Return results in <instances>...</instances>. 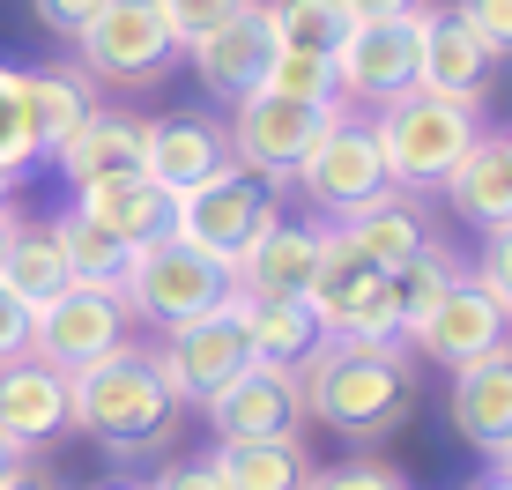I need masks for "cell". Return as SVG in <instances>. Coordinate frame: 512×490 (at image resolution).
Here are the masks:
<instances>
[{
    "label": "cell",
    "mask_w": 512,
    "mask_h": 490,
    "mask_svg": "<svg viewBox=\"0 0 512 490\" xmlns=\"http://www.w3.org/2000/svg\"><path fill=\"white\" fill-rule=\"evenodd\" d=\"M119 342H127L119 283H67L52 305L30 312V357H45L52 372H82V364L112 357Z\"/></svg>",
    "instance_id": "obj_8"
},
{
    "label": "cell",
    "mask_w": 512,
    "mask_h": 490,
    "mask_svg": "<svg viewBox=\"0 0 512 490\" xmlns=\"http://www.w3.org/2000/svg\"><path fill=\"white\" fill-rule=\"evenodd\" d=\"M38 127L23 104V67H0V171H30L38 164Z\"/></svg>",
    "instance_id": "obj_32"
},
{
    "label": "cell",
    "mask_w": 512,
    "mask_h": 490,
    "mask_svg": "<svg viewBox=\"0 0 512 490\" xmlns=\"http://www.w3.org/2000/svg\"><path fill=\"white\" fill-rule=\"evenodd\" d=\"M438 194L453 201V216L475 223V231H498L512 223V134H475L468 156L446 171Z\"/></svg>",
    "instance_id": "obj_21"
},
{
    "label": "cell",
    "mask_w": 512,
    "mask_h": 490,
    "mask_svg": "<svg viewBox=\"0 0 512 490\" xmlns=\"http://www.w3.org/2000/svg\"><path fill=\"white\" fill-rule=\"evenodd\" d=\"M223 164H231V142H223V127L201 119V112L149 119V134H141V171H149L156 186H171V194H193V186L216 179Z\"/></svg>",
    "instance_id": "obj_19"
},
{
    "label": "cell",
    "mask_w": 512,
    "mask_h": 490,
    "mask_svg": "<svg viewBox=\"0 0 512 490\" xmlns=\"http://www.w3.org/2000/svg\"><path fill=\"white\" fill-rule=\"evenodd\" d=\"M505 335H512V305H505V297L490 290L475 268H461V275H453V290L423 312L409 335H401V349H416V357L461 372V364H475L483 349H498Z\"/></svg>",
    "instance_id": "obj_10"
},
{
    "label": "cell",
    "mask_w": 512,
    "mask_h": 490,
    "mask_svg": "<svg viewBox=\"0 0 512 490\" xmlns=\"http://www.w3.org/2000/svg\"><path fill=\"white\" fill-rule=\"evenodd\" d=\"M149 364H156V379H164V394L179 401V409H201L216 387H231L245 364H253V342H245V327H238V305L171 327V335L149 349Z\"/></svg>",
    "instance_id": "obj_9"
},
{
    "label": "cell",
    "mask_w": 512,
    "mask_h": 490,
    "mask_svg": "<svg viewBox=\"0 0 512 490\" xmlns=\"http://www.w3.org/2000/svg\"><path fill=\"white\" fill-rule=\"evenodd\" d=\"M97 8H104V0H30V15H38L52 38H67V45H75L82 30L97 23Z\"/></svg>",
    "instance_id": "obj_37"
},
{
    "label": "cell",
    "mask_w": 512,
    "mask_h": 490,
    "mask_svg": "<svg viewBox=\"0 0 512 490\" xmlns=\"http://www.w3.org/2000/svg\"><path fill=\"white\" fill-rule=\"evenodd\" d=\"M0 490H52V483H38V476H15V483H0Z\"/></svg>",
    "instance_id": "obj_45"
},
{
    "label": "cell",
    "mask_w": 512,
    "mask_h": 490,
    "mask_svg": "<svg viewBox=\"0 0 512 490\" xmlns=\"http://www.w3.org/2000/svg\"><path fill=\"white\" fill-rule=\"evenodd\" d=\"M268 90L297 97V104H342V90H334V60H312V52H275Z\"/></svg>",
    "instance_id": "obj_33"
},
{
    "label": "cell",
    "mask_w": 512,
    "mask_h": 490,
    "mask_svg": "<svg viewBox=\"0 0 512 490\" xmlns=\"http://www.w3.org/2000/svg\"><path fill=\"white\" fill-rule=\"evenodd\" d=\"M334 231H342L349 245H357V253L372 260V268H401V260H409V253H416L423 238H431V231H423V216H416V208L401 201V194H379L372 208H357V216H342V223H334Z\"/></svg>",
    "instance_id": "obj_27"
},
{
    "label": "cell",
    "mask_w": 512,
    "mask_h": 490,
    "mask_svg": "<svg viewBox=\"0 0 512 490\" xmlns=\"http://www.w3.org/2000/svg\"><path fill=\"white\" fill-rule=\"evenodd\" d=\"M23 104H30V127H38V149L45 156L97 112L90 75H67V67H23Z\"/></svg>",
    "instance_id": "obj_26"
},
{
    "label": "cell",
    "mask_w": 512,
    "mask_h": 490,
    "mask_svg": "<svg viewBox=\"0 0 512 490\" xmlns=\"http://www.w3.org/2000/svg\"><path fill=\"white\" fill-rule=\"evenodd\" d=\"M305 305H312V320H320V335H349V342H401L394 283H386V268H372V260H364L342 231H327Z\"/></svg>",
    "instance_id": "obj_6"
},
{
    "label": "cell",
    "mask_w": 512,
    "mask_h": 490,
    "mask_svg": "<svg viewBox=\"0 0 512 490\" xmlns=\"http://www.w3.org/2000/svg\"><path fill=\"white\" fill-rule=\"evenodd\" d=\"M75 424L67 416V372H52L45 357H8L0 364V439L8 446H45Z\"/></svg>",
    "instance_id": "obj_18"
},
{
    "label": "cell",
    "mask_w": 512,
    "mask_h": 490,
    "mask_svg": "<svg viewBox=\"0 0 512 490\" xmlns=\"http://www.w3.org/2000/svg\"><path fill=\"white\" fill-rule=\"evenodd\" d=\"M357 23H394V15H416V0H342Z\"/></svg>",
    "instance_id": "obj_41"
},
{
    "label": "cell",
    "mask_w": 512,
    "mask_h": 490,
    "mask_svg": "<svg viewBox=\"0 0 512 490\" xmlns=\"http://www.w3.org/2000/svg\"><path fill=\"white\" fill-rule=\"evenodd\" d=\"M208 461H216L223 490H305L312 483L305 439H216Z\"/></svg>",
    "instance_id": "obj_25"
},
{
    "label": "cell",
    "mask_w": 512,
    "mask_h": 490,
    "mask_svg": "<svg viewBox=\"0 0 512 490\" xmlns=\"http://www.w3.org/2000/svg\"><path fill=\"white\" fill-rule=\"evenodd\" d=\"M104 490H141V483H104Z\"/></svg>",
    "instance_id": "obj_48"
},
{
    "label": "cell",
    "mask_w": 512,
    "mask_h": 490,
    "mask_svg": "<svg viewBox=\"0 0 512 490\" xmlns=\"http://www.w3.org/2000/svg\"><path fill=\"white\" fill-rule=\"evenodd\" d=\"M490 60H498V52L475 38V30H468L453 8H423V15H416V90L483 104Z\"/></svg>",
    "instance_id": "obj_16"
},
{
    "label": "cell",
    "mask_w": 512,
    "mask_h": 490,
    "mask_svg": "<svg viewBox=\"0 0 512 490\" xmlns=\"http://www.w3.org/2000/svg\"><path fill=\"white\" fill-rule=\"evenodd\" d=\"M67 416H75V431H90L104 453H119V461H127V453H156V446L171 439L179 401L164 394L149 349L119 342L112 357L67 372Z\"/></svg>",
    "instance_id": "obj_2"
},
{
    "label": "cell",
    "mask_w": 512,
    "mask_h": 490,
    "mask_svg": "<svg viewBox=\"0 0 512 490\" xmlns=\"http://www.w3.org/2000/svg\"><path fill=\"white\" fill-rule=\"evenodd\" d=\"M193 52V75H201V90L216 97V104H245V97H260L268 90V67H275V23H268V0H253L245 15H231L223 30H208L201 45H186Z\"/></svg>",
    "instance_id": "obj_14"
},
{
    "label": "cell",
    "mask_w": 512,
    "mask_h": 490,
    "mask_svg": "<svg viewBox=\"0 0 512 490\" xmlns=\"http://www.w3.org/2000/svg\"><path fill=\"white\" fill-rule=\"evenodd\" d=\"M8 194H15V171H0V216H8Z\"/></svg>",
    "instance_id": "obj_46"
},
{
    "label": "cell",
    "mask_w": 512,
    "mask_h": 490,
    "mask_svg": "<svg viewBox=\"0 0 512 490\" xmlns=\"http://www.w3.org/2000/svg\"><path fill=\"white\" fill-rule=\"evenodd\" d=\"M498 476H512V439L498 446Z\"/></svg>",
    "instance_id": "obj_47"
},
{
    "label": "cell",
    "mask_w": 512,
    "mask_h": 490,
    "mask_svg": "<svg viewBox=\"0 0 512 490\" xmlns=\"http://www.w3.org/2000/svg\"><path fill=\"white\" fill-rule=\"evenodd\" d=\"M8 238H15V208L0 216V260H8Z\"/></svg>",
    "instance_id": "obj_44"
},
{
    "label": "cell",
    "mask_w": 512,
    "mask_h": 490,
    "mask_svg": "<svg viewBox=\"0 0 512 490\" xmlns=\"http://www.w3.org/2000/svg\"><path fill=\"white\" fill-rule=\"evenodd\" d=\"M119 297H127V312H141L149 327H186V320H208V312H223L238 297V275L223 268L216 253H201V245L186 238H164V245H141L127 283H119Z\"/></svg>",
    "instance_id": "obj_4"
},
{
    "label": "cell",
    "mask_w": 512,
    "mask_h": 490,
    "mask_svg": "<svg viewBox=\"0 0 512 490\" xmlns=\"http://www.w3.org/2000/svg\"><path fill=\"white\" fill-rule=\"evenodd\" d=\"M75 216L104 223V231H112V238H127L134 253H141V245L179 238V194H171V186H156L149 171H127V179L75 186Z\"/></svg>",
    "instance_id": "obj_17"
},
{
    "label": "cell",
    "mask_w": 512,
    "mask_h": 490,
    "mask_svg": "<svg viewBox=\"0 0 512 490\" xmlns=\"http://www.w3.org/2000/svg\"><path fill=\"white\" fill-rule=\"evenodd\" d=\"M253 0H156V15H164V30H171V45H201L208 30H223L231 15H245Z\"/></svg>",
    "instance_id": "obj_34"
},
{
    "label": "cell",
    "mask_w": 512,
    "mask_h": 490,
    "mask_svg": "<svg viewBox=\"0 0 512 490\" xmlns=\"http://www.w3.org/2000/svg\"><path fill=\"white\" fill-rule=\"evenodd\" d=\"M297 394H305V416H327L342 439H386L409 416L416 372L401 342L320 335V349L297 364Z\"/></svg>",
    "instance_id": "obj_1"
},
{
    "label": "cell",
    "mask_w": 512,
    "mask_h": 490,
    "mask_svg": "<svg viewBox=\"0 0 512 490\" xmlns=\"http://www.w3.org/2000/svg\"><path fill=\"white\" fill-rule=\"evenodd\" d=\"M453 431L498 461V446L512 439V342L483 349L475 364L453 372Z\"/></svg>",
    "instance_id": "obj_20"
},
{
    "label": "cell",
    "mask_w": 512,
    "mask_h": 490,
    "mask_svg": "<svg viewBox=\"0 0 512 490\" xmlns=\"http://www.w3.org/2000/svg\"><path fill=\"white\" fill-rule=\"evenodd\" d=\"M416 15L349 30V45L334 52V90H342V104H372V112H379L386 97L416 90Z\"/></svg>",
    "instance_id": "obj_15"
},
{
    "label": "cell",
    "mask_w": 512,
    "mask_h": 490,
    "mask_svg": "<svg viewBox=\"0 0 512 490\" xmlns=\"http://www.w3.org/2000/svg\"><path fill=\"white\" fill-rule=\"evenodd\" d=\"M201 416L216 424V439H297L305 394H297L290 364H245L231 387H216L201 401Z\"/></svg>",
    "instance_id": "obj_13"
},
{
    "label": "cell",
    "mask_w": 512,
    "mask_h": 490,
    "mask_svg": "<svg viewBox=\"0 0 512 490\" xmlns=\"http://www.w3.org/2000/svg\"><path fill=\"white\" fill-rule=\"evenodd\" d=\"M483 134V112L468 97H431V90H401L379 104L372 142L386 156V179L394 194H431L446 186V171L468 156V142Z\"/></svg>",
    "instance_id": "obj_3"
},
{
    "label": "cell",
    "mask_w": 512,
    "mask_h": 490,
    "mask_svg": "<svg viewBox=\"0 0 512 490\" xmlns=\"http://www.w3.org/2000/svg\"><path fill=\"white\" fill-rule=\"evenodd\" d=\"M75 52H82V67H90L97 82H149V75L171 67L179 45H171L156 0H104L97 23L75 38Z\"/></svg>",
    "instance_id": "obj_12"
},
{
    "label": "cell",
    "mask_w": 512,
    "mask_h": 490,
    "mask_svg": "<svg viewBox=\"0 0 512 490\" xmlns=\"http://www.w3.org/2000/svg\"><path fill=\"white\" fill-rule=\"evenodd\" d=\"M15 476H30V468H23V446L0 439V483H15Z\"/></svg>",
    "instance_id": "obj_42"
},
{
    "label": "cell",
    "mask_w": 512,
    "mask_h": 490,
    "mask_svg": "<svg viewBox=\"0 0 512 490\" xmlns=\"http://www.w3.org/2000/svg\"><path fill=\"white\" fill-rule=\"evenodd\" d=\"M453 15H461L490 52H512V0H453Z\"/></svg>",
    "instance_id": "obj_36"
},
{
    "label": "cell",
    "mask_w": 512,
    "mask_h": 490,
    "mask_svg": "<svg viewBox=\"0 0 512 490\" xmlns=\"http://www.w3.org/2000/svg\"><path fill=\"white\" fill-rule=\"evenodd\" d=\"M268 223H282L275 186L253 179L245 164H223L216 179H201L193 194H179V238L201 245V253H216L231 275H238V260L260 245V231H268Z\"/></svg>",
    "instance_id": "obj_7"
},
{
    "label": "cell",
    "mask_w": 512,
    "mask_h": 490,
    "mask_svg": "<svg viewBox=\"0 0 512 490\" xmlns=\"http://www.w3.org/2000/svg\"><path fill=\"white\" fill-rule=\"evenodd\" d=\"M461 490H512V476H498V468H490V476H475V483H461Z\"/></svg>",
    "instance_id": "obj_43"
},
{
    "label": "cell",
    "mask_w": 512,
    "mask_h": 490,
    "mask_svg": "<svg viewBox=\"0 0 512 490\" xmlns=\"http://www.w3.org/2000/svg\"><path fill=\"white\" fill-rule=\"evenodd\" d=\"M349 104H297V97H245L231 104V127H223V142H231V164H245L253 179L268 186H290L297 171H305V156L334 134V119H342Z\"/></svg>",
    "instance_id": "obj_5"
},
{
    "label": "cell",
    "mask_w": 512,
    "mask_h": 490,
    "mask_svg": "<svg viewBox=\"0 0 512 490\" xmlns=\"http://www.w3.org/2000/svg\"><path fill=\"white\" fill-rule=\"evenodd\" d=\"M290 186H305V201L320 208V216H357V208H372L379 194H394V179H386V156L372 142V119H334V134L320 149L305 156V171H297Z\"/></svg>",
    "instance_id": "obj_11"
},
{
    "label": "cell",
    "mask_w": 512,
    "mask_h": 490,
    "mask_svg": "<svg viewBox=\"0 0 512 490\" xmlns=\"http://www.w3.org/2000/svg\"><path fill=\"white\" fill-rule=\"evenodd\" d=\"M45 231H52V245H60V260H67V275H75V283H127L134 245L112 238L104 223H90V216H75V208H67V216L45 223Z\"/></svg>",
    "instance_id": "obj_28"
},
{
    "label": "cell",
    "mask_w": 512,
    "mask_h": 490,
    "mask_svg": "<svg viewBox=\"0 0 512 490\" xmlns=\"http://www.w3.org/2000/svg\"><path fill=\"white\" fill-rule=\"evenodd\" d=\"M75 275H67V260H60V245H52V231H23L15 223V238H8V260H0V290L8 297H23L30 312L52 305Z\"/></svg>",
    "instance_id": "obj_30"
},
{
    "label": "cell",
    "mask_w": 512,
    "mask_h": 490,
    "mask_svg": "<svg viewBox=\"0 0 512 490\" xmlns=\"http://www.w3.org/2000/svg\"><path fill=\"white\" fill-rule=\"evenodd\" d=\"M320 245H327L320 223H268L260 245L238 260V290L245 297H305L312 268H320Z\"/></svg>",
    "instance_id": "obj_22"
},
{
    "label": "cell",
    "mask_w": 512,
    "mask_h": 490,
    "mask_svg": "<svg viewBox=\"0 0 512 490\" xmlns=\"http://www.w3.org/2000/svg\"><path fill=\"white\" fill-rule=\"evenodd\" d=\"M453 275H461V260H453L438 238H423L416 253L401 260V268H386V283H394V305H401V335H409V327L423 320V312H431L438 297L453 290Z\"/></svg>",
    "instance_id": "obj_31"
},
{
    "label": "cell",
    "mask_w": 512,
    "mask_h": 490,
    "mask_svg": "<svg viewBox=\"0 0 512 490\" xmlns=\"http://www.w3.org/2000/svg\"><path fill=\"white\" fill-rule=\"evenodd\" d=\"M475 275H483V283H490V290H498L505 305H512V223L483 231V268H475Z\"/></svg>",
    "instance_id": "obj_38"
},
{
    "label": "cell",
    "mask_w": 512,
    "mask_h": 490,
    "mask_svg": "<svg viewBox=\"0 0 512 490\" xmlns=\"http://www.w3.org/2000/svg\"><path fill=\"white\" fill-rule=\"evenodd\" d=\"M238 305V327H245V342H253V364H305L312 349H320V320H312V305L305 297H231Z\"/></svg>",
    "instance_id": "obj_24"
},
{
    "label": "cell",
    "mask_w": 512,
    "mask_h": 490,
    "mask_svg": "<svg viewBox=\"0 0 512 490\" xmlns=\"http://www.w3.org/2000/svg\"><path fill=\"white\" fill-rule=\"evenodd\" d=\"M268 23L282 52H312V60H334L357 30V15L342 0H268Z\"/></svg>",
    "instance_id": "obj_29"
},
{
    "label": "cell",
    "mask_w": 512,
    "mask_h": 490,
    "mask_svg": "<svg viewBox=\"0 0 512 490\" xmlns=\"http://www.w3.org/2000/svg\"><path fill=\"white\" fill-rule=\"evenodd\" d=\"M305 490H401V476L386 461H342V468H312Z\"/></svg>",
    "instance_id": "obj_35"
},
{
    "label": "cell",
    "mask_w": 512,
    "mask_h": 490,
    "mask_svg": "<svg viewBox=\"0 0 512 490\" xmlns=\"http://www.w3.org/2000/svg\"><path fill=\"white\" fill-rule=\"evenodd\" d=\"M8 357H30V305L0 290V364Z\"/></svg>",
    "instance_id": "obj_39"
},
{
    "label": "cell",
    "mask_w": 512,
    "mask_h": 490,
    "mask_svg": "<svg viewBox=\"0 0 512 490\" xmlns=\"http://www.w3.org/2000/svg\"><path fill=\"white\" fill-rule=\"evenodd\" d=\"M141 134H149V119H134V112H90L60 149H52V164H60L75 186L127 179V171H141Z\"/></svg>",
    "instance_id": "obj_23"
},
{
    "label": "cell",
    "mask_w": 512,
    "mask_h": 490,
    "mask_svg": "<svg viewBox=\"0 0 512 490\" xmlns=\"http://www.w3.org/2000/svg\"><path fill=\"white\" fill-rule=\"evenodd\" d=\"M141 490H223V476H216V461L201 453V461H171L164 476H156V483H141Z\"/></svg>",
    "instance_id": "obj_40"
}]
</instances>
